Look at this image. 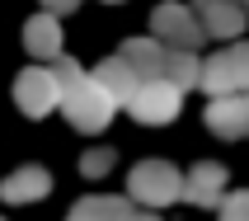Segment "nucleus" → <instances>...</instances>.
Returning a JSON list of instances; mask_svg holds the SVG:
<instances>
[{
    "mask_svg": "<svg viewBox=\"0 0 249 221\" xmlns=\"http://www.w3.org/2000/svg\"><path fill=\"white\" fill-rule=\"evenodd\" d=\"M56 109L66 113V123L75 127V132H89V137H94V132H104V127L113 123L118 104H113V99L104 94L94 80H89V71H85L75 85H66V90H61V104H56Z\"/></svg>",
    "mask_w": 249,
    "mask_h": 221,
    "instance_id": "f03ea898",
    "label": "nucleus"
},
{
    "mask_svg": "<svg viewBox=\"0 0 249 221\" xmlns=\"http://www.w3.org/2000/svg\"><path fill=\"white\" fill-rule=\"evenodd\" d=\"M179 109H183V90H179V85H169L165 75L141 80L137 94L127 99V113H132L141 127H165V123H174Z\"/></svg>",
    "mask_w": 249,
    "mask_h": 221,
    "instance_id": "20e7f679",
    "label": "nucleus"
},
{
    "mask_svg": "<svg viewBox=\"0 0 249 221\" xmlns=\"http://www.w3.org/2000/svg\"><path fill=\"white\" fill-rule=\"evenodd\" d=\"M14 104H19L24 118H47V113L61 104V85H56L47 61H33L28 71L14 75Z\"/></svg>",
    "mask_w": 249,
    "mask_h": 221,
    "instance_id": "39448f33",
    "label": "nucleus"
},
{
    "mask_svg": "<svg viewBox=\"0 0 249 221\" xmlns=\"http://www.w3.org/2000/svg\"><path fill=\"white\" fill-rule=\"evenodd\" d=\"M151 38H160L165 47H202L207 42V33H202V24H197L193 5H179V0H165V5H155L151 14Z\"/></svg>",
    "mask_w": 249,
    "mask_h": 221,
    "instance_id": "423d86ee",
    "label": "nucleus"
},
{
    "mask_svg": "<svg viewBox=\"0 0 249 221\" xmlns=\"http://www.w3.org/2000/svg\"><path fill=\"white\" fill-rule=\"evenodd\" d=\"M38 5H42L47 14H56V19H61V14H75V10L85 5V0H38Z\"/></svg>",
    "mask_w": 249,
    "mask_h": 221,
    "instance_id": "a211bd4d",
    "label": "nucleus"
},
{
    "mask_svg": "<svg viewBox=\"0 0 249 221\" xmlns=\"http://www.w3.org/2000/svg\"><path fill=\"white\" fill-rule=\"evenodd\" d=\"M235 5H245V0H235Z\"/></svg>",
    "mask_w": 249,
    "mask_h": 221,
    "instance_id": "412c9836",
    "label": "nucleus"
},
{
    "mask_svg": "<svg viewBox=\"0 0 249 221\" xmlns=\"http://www.w3.org/2000/svg\"><path fill=\"white\" fill-rule=\"evenodd\" d=\"M52 193V174L42 165H19L14 174L0 179V203H10V207H28V203H42V198Z\"/></svg>",
    "mask_w": 249,
    "mask_h": 221,
    "instance_id": "9d476101",
    "label": "nucleus"
},
{
    "mask_svg": "<svg viewBox=\"0 0 249 221\" xmlns=\"http://www.w3.org/2000/svg\"><path fill=\"white\" fill-rule=\"evenodd\" d=\"M188 5H193V14H197V24H202L207 38L231 42V38H240L245 24H249V10L235 5V0H188Z\"/></svg>",
    "mask_w": 249,
    "mask_h": 221,
    "instance_id": "0eeeda50",
    "label": "nucleus"
},
{
    "mask_svg": "<svg viewBox=\"0 0 249 221\" xmlns=\"http://www.w3.org/2000/svg\"><path fill=\"white\" fill-rule=\"evenodd\" d=\"M202 118H207V132L221 141L245 137V94H212Z\"/></svg>",
    "mask_w": 249,
    "mask_h": 221,
    "instance_id": "f8f14e48",
    "label": "nucleus"
},
{
    "mask_svg": "<svg viewBox=\"0 0 249 221\" xmlns=\"http://www.w3.org/2000/svg\"><path fill=\"white\" fill-rule=\"evenodd\" d=\"M104 5H123V0H104Z\"/></svg>",
    "mask_w": 249,
    "mask_h": 221,
    "instance_id": "aec40b11",
    "label": "nucleus"
},
{
    "mask_svg": "<svg viewBox=\"0 0 249 221\" xmlns=\"http://www.w3.org/2000/svg\"><path fill=\"white\" fill-rule=\"evenodd\" d=\"M197 90H207V94H245L249 90V42H231L221 52H212L202 61Z\"/></svg>",
    "mask_w": 249,
    "mask_h": 221,
    "instance_id": "7ed1b4c3",
    "label": "nucleus"
},
{
    "mask_svg": "<svg viewBox=\"0 0 249 221\" xmlns=\"http://www.w3.org/2000/svg\"><path fill=\"white\" fill-rule=\"evenodd\" d=\"M165 52H169V47H165L160 38H127L118 56H123L127 66L137 71L141 80H155V75L165 71Z\"/></svg>",
    "mask_w": 249,
    "mask_h": 221,
    "instance_id": "4468645a",
    "label": "nucleus"
},
{
    "mask_svg": "<svg viewBox=\"0 0 249 221\" xmlns=\"http://www.w3.org/2000/svg\"><path fill=\"white\" fill-rule=\"evenodd\" d=\"M127 198L146 212H160V207H169V203L183 198V174L169 160H141L127 174Z\"/></svg>",
    "mask_w": 249,
    "mask_h": 221,
    "instance_id": "f257e3e1",
    "label": "nucleus"
},
{
    "mask_svg": "<svg viewBox=\"0 0 249 221\" xmlns=\"http://www.w3.org/2000/svg\"><path fill=\"white\" fill-rule=\"evenodd\" d=\"M216 221H249V188L245 193H226L216 203Z\"/></svg>",
    "mask_w": 249,
    "mask_h": 221,
    "instance_id": "f3484780",
    "label": "nucleus"
},
{
    "mask_svg": "<svg viewBox=\"0 0 249 221\" xmlns=\"http://www.w3.org/2000/svg\"><path fill=\"white\" fill-rule=\"evenodd\" d=\"M226 184H231V174H226L221 160H197L188 174H183V203H193V207H216L226 198Z\"/></svg>",
    "mask_w": 249,
    "mask_h": 221,
    "instance_id": "1a4fd4ad",
    "label": "nucleus"
},
{
    "mask_svg": "<svg viewBox=\"0 0 249 221\" xmlns=\"http://www.w3.org/2000/svg\"><path fill=\"white\" fill-rule=\"evenodd\" d=\"M0 221H5V217H0Z\"/></svg>",
    "mask_w": 249,
    "mask_h": 221,
    "instance_id": "4be33fe9",
    "label": "nucleus"
},
{
    "mask_svg": "<svg viewBox=\"0 0 249 221\" xmlns=\"http://www.w3.org/2000/svg\"><path fill=\"white\" fill-rule=\"evenodd\" d=\"M245 137H249V90H245Z\"/></svg>",
    "mask_w": 249,
    "mask_h": 221,
    "instance_id": "6ab92c4d",
    "label": "nucleus"
},
{
    "mask_svg": "<svg viewBox=\"0 0 249 221\" xmlns=\"http://www.w3.org/2000/svg\"><path fill=\"white\" fill-rule=\"evenodd\" d=\"M113 165H118V151H108V146H94V151L80 155V174L85 179H104Z\"/></svg>",
    "mask_w": 249,
    "mask_h": 221,
    "instance_id": "dca6fc26",
    "label": "nucleus"
},
{
    "mask_svg": "<svg viewBox=\"0 0 249 221\" xmlns=\"http://www.w3.org/2000/svg\"><path fill=\"white\" fill-rule=\"evenodd\" d=\"M169 85H179L183 94L188 90H197V75H202V56L193 52V47H169L165 52V71H160Z\"/></svg>",
    "mask_w": 249,
    "mask_h": 221,
    "instance_id": "2eb2a0df",
    "label": "nucleus"
},
{
    "mask_svg": "<svg viewBox=\"0 0 249 221\" xmlns=\"http://www.w3.org/2000/svg\"><path fill=\"white\" fill-rule=\"evenodd\" d=\"M24 52L33 56V61H52V56H61V19H56V14L38 10L24 24Z\"/></svg>",
    "mask_w": 249,
    "mask_h": 221,
    "instance_id": "ddd939ff",
    "label": "nucleus"
},
{
    "mask_svg": "<svg viewBox=\"0 0 249 221\" xmlns=\"http://www.w3.org/2000/svg\"><path fill=\"white\" fill-rule=\"evenodd\" d=\"M89 80H94L99 90H104V94H108L113 104H118V109H127V99L137 94L141 75H137L132 66H127L123 56H104V61H99V66L89 71Z\"/></svg>",
    "mask_w": 249,
    "mask_h": 221,
    "instance_id": "9b49d317",
    "label": "nucleus"
},
{
    "mask_svg": "<svg viewBox=\"0 0 249 221\" xmlns=\"http://www.w3.org/2000/svg\"><path fill=\"white\" fill-rule=\"evenodd\" d=\"M66 221H155V212L137 207L132 198L94 193V198H80V203L66 212Z\"/></svg>",
    "mask_w": 249,
    "mask_h": 221,
    "instance_id": "6e6552de",
    "label": "nucleus"
}]
</instances>
